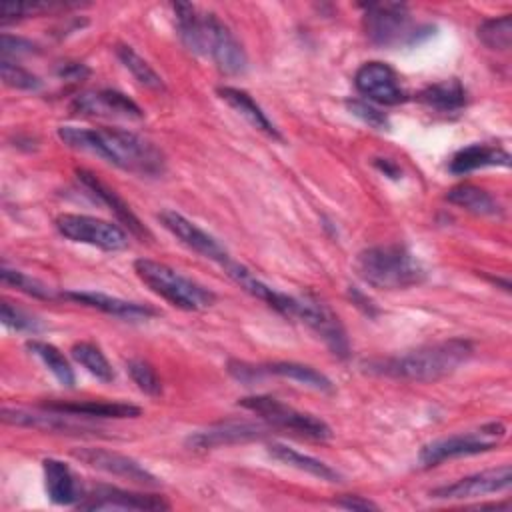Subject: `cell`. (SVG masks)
I'll list each match as a JSON object with an SVG mask.
<instances>
[{
	"instance_id": "4dcf8cb0",
	"label": "cell",
	"mask_w": 512,
	"mask_h": 512,
	"mask_svg": "<svg viewBox=\"0 0 512 512\" xmlns=\"http://www.w3.org/2000/svg\"><path fill=\"white\" fill-rule=\"evenodd\" d=\"M70 354L78 364H82L100 382H112L114 380V370H112L108 358L104 356V352L96 344L78 342L70 348Z\"/></svg>"
},
{
	"instance_id": "9c48e42d",
	"label": "cell",
	"mask_w": 512,
	"mask_h": 512,
	"mask_svg": "<svg viewBox=\"0 0 512 512\" xmlns=\"http://www.w3.org/2000/svg\"><path fill=\"white\" fill-rule=\"evenodd\" d=\"M54 224L64 238L78 244L96 246L108 252L124 250L128 246V234L122 226L96 216L66 212L56 216Z\"/></svg>"
},
{
	"instance_id": "83f0119b",
	"label": "cell",
	"mask_w": 512,
	"mask_h": 512,
	"mask_svg": "<svg viewBox=\"0 0 512 512\" xmlns=\"http://www.w3.org/2000/svg\"><path fill=\"white\" fill-rule=\"evenodd\" d=\"M260 368H262L264 374H276L280 378L294 380V382H298L302 386H308L312 390H318V392H332L334 390L328 376H324L322 372H318V370H314L312 366H306V364L272 362V364H264Z\"/></svg>"
},
{
	"instance_id": "d590c367",
	"label": "cell",
	"mask_w": 512,
	"mask_h": 512,
	"mask_svg": "<svg viewBox=\"0 0 512 512\" xmlns=\"http://www.w3.org/2000/svg\"><path fill=\"white\" fill-rule=\"evenodd\" d=\"M0 318H2L4 326L12 328V330H16V332H38V330H42V324H40L34 316L26 314L24 310L12 306V304L6 302V300L2 302Z\"/></svg>"
},
{
	"instance_id": "60d3db41",
	"label": "cell",
	"mask_w": 512,
	"mask_h": 512,
	"mask_svg": "<svg viewBox=\"0 0 512 512\" xmlns=\"http://www.w3.org/2000/svg\"><path fill=\"white\" fill-rule=\"evenodd\" d=\"M374 164L386 174V176H390V178H398L402 172H400V168L394 164V162H390L388 158H376L374 160Z\"/></svg>"
},
{
	"instance_id": "52a82bcc",
	"label": "cell",
	"mask_w": 512,
	"mask_h": 512,
	"mask_svg": "<svg viewBox=\"0 0 512 512\" xmlns=\"http://www.w3.org/2000/svg\"><path fill=\"white\" fill-rule=\"evenodd\" d=\"M238 404L242 408L258 414L262 420H266L274 428H282L292 434H298V436H304L310 440H320V442L332 438V430L322 418L308 414V412H300L272 396H266V394L246 396V398L238 400Z\"/></svg>"
},
{
	"instance_id": "5bb4252c",
	"label": "cell",
	"mask_w": 512,
	"mask_h": 512,
	"mask_svg": "<svg viewBox=\"0 0 512 512\" xmlns=\"http://www.w3.org/2000/svg\"><path fill=\"white\" fill-rule=\"evenodd\" d=\"M72 456L86 466H92L96 470H102L106 474L124 478L128 482H134L140 486L154 488L160 484V480L150 470H146L140 462H136L134 458H128L124 454L112 452V450L86 446V448H74Z\"/></svg>"
},
{
	"instance_id": "ffe728a7",
	"label": "cell",
	"mask_w": 512,
	"mask_h": 512,
	"mask_svg": "<svg viewBox=\"0 0 512 512\" xmlns=\"http://www.w3.org/2000/svg\"><path fill=\"white\" fill-rule=\"evenodd\" d=\"M60 296L68 298V300H74L78 304L96 308L104 314L124 318V320H142V318L146 320V318L156 314V310L150 308V306L130 302V300H122V298H116V296H108V294H102V292H64Z\"/></svg>"
},
{
	"instance_id": "f1b7e54d",
	"label": "cell",
	"mask_w": 512,
	"mask_h": 512,
	"mask_svg": "<svg viewBox=\"0 0 512 512\" xmlns=\"http://www.w3.org/2000/svg\"><path fill=\"white\" fill-rule=\"evenodd\" d=\"M26 348L38 356L42 360V364L54 374V378L66 386V388H72L74 382H76V376H74V370L70 366V362L66 360V356L54 346V344H48V342H42V340H28L26 342Z\"/></svg>"
},
{
	"instance_id": "d4e9b609",
	"label": "cell",
	"mask_w": 512,
	"mask_h": 512,
	"mask_svg": "<svg viewBox=\"0 0 512 512\" xmlns=\"http://www.w3.org/2000/svg\"><path fill=\"white\" fill-rule=\"evenodd\" d=\"M268 454L274 460H278L286 466L298 468V470H302V472H306L314 478H320V480H326V482H340V474L332 466H328L326 462H322L314 456L302 454V452H298V450H294L286 444H278V442L268 444Z\"/></svg>"
},
{
	"instance_id": "4fadbf2b",
	"label": "cell",
	"mask_w": 512,
	"mask_h": 512,
	"mask_svg": "<svg viewBox=\"0 0 512 512\" xmlns=\"http://www.w3.org/2000/svg\"><path fill=\"white\" fill-rule=\"evenodd\" d=\"M512 484V468L510 464L482 470L470 476H464L456 482L442 484L434 490H430V498L436 500H466V498H478L486 494H496Z\"/></svg>"
},
{
	"instance_id": "7a4b0ae2",
	"label": "cell",
	"mask_w": 512,
	"mask_h": 512,
	"mask_svg": "<svg viewBox=\"0 0 512 512\" xmlns=\"http://www.w3.org/2000/svg\"><path fill=\"white\" fill-rule=\"evenodd\" d=\"M172 8L180 40L190 52L208 58L224 74L246 72L248 58L242 44L216 14L200 12L188 2H178Z\"/></svg>"
},
{
	"instance_id": "e0dca14e",
	"label": "cell",
	"mask_w": 512,
	"mask_h": 512,
	"mask_svg": "<svg viewBox=\"0 0 512 512\" xmlns=\"http://www.w3.org/2000/svg\"><path fill=\"white\" fill-rule=\"evenodd\" d=\"M72 108L80 114L88 116H104V118H124V120H140L144 116L142 108L118 90H88L74 98Z\"/></svg>"
},
{
	"instance_id": "e575fe53",
	"label": "cell",
	"mask_w": 512,
	"mask_h": 512,
	"mask_svg": "<svg viewBox=\"0 0 512 512\" xmlns=\"http://www.w3.org/2000/svg\"><path fill=\"white\" fill-rule=\"evenodd\" d=\"M0 74L4 84L18 88V90H38L40 88V80L38 76H34L32 72H28L26 68L2 58L0 62Z\"/></svg>"
},
{
	"instance_id": "7c38bea8",
	"label": "cell",
	"mask_w": 512,
	"mask_h": 512,
	"mask_svg": "<svg viewBox=\"0 0 512 512\" xmlns=\"http://www.w3.org/2000/svg\"><path fill=\"white\" fill-rule=\"evenodd\" d=\"M354 86L362 96L384 106H396L408 100L398 74L386 62L372 60L362 64L354 74Z\"/></svg>"
},
{
	"instance_id": "836d02e7",
	"label": "cell",
	"mask_w": 512,
	"mask_h": 512,
	"mask_svg": "<svg viewBox=\"0 0 512 512\" xmlns=\"http://www.w3.org/2000/svg\"><path fill=\"white\" fill-rule=\"evenodd\" d=\"M126 370H128L130 378L134 380V384H136L144 394H148V396H158V394L162 392V382H160L156 370H154L148 362H144V360H140V358H132V360L126 362Z\"/></svg>"
},
{
	"instance_id": "484cf974",
	"label": "cell",
	"mask_w": 512,
	"mask_h": 512,
	"mask_svg": "<svg viewBox=\"0 0 512 512\" xmlns=\"http://www.w3.org/2000/svg\"><path fill=\"white\" fill-rule=\"evenodd\" d=\"M418 100L436 112H458L466 104V90L460 80L450 78L426 86L418 94Z\"/></svg>"
},
{
	"instance_id": "d6a6232c",
	"label": "cell",
	"mask_w": 512,
	"mask_h": 512,
	"mask_svg": "<svg viewBox=\"0 0 512 512\" xmlns=\"http://www.w3.org/2000/svg\"><path fill=\"white\" fill-rule=\"evenodd\" d=\"M0 276H2V282L8 284V286H14L16 290L28 294V296H34V298H40V300H50L54 298V292L48 284H44L42 280L38 278H32L20 270H10L6 266H2L0 270Z\"/></svg>"
},
{
	"instance_id": "74e56055",
	"label": "cell",
	"mask_w": 512,
	"mask_h": 512,
	"mask_svg": "<svg viewBox=\"0 0 512 512\" xmlns=\"http://www.w3.org/2000/svg\"><path fill=\"white\" fill-rule=\"evenodd\" d=\"M0 42H2V58L32 54L38 48L34 42H30L26 38H20V36H10V34H2Z\"/></svg>"
},
{
	"instance_id": "9a60e30c",
	"label": "cell",
	"mask_w": 512,
	"mask_h": 512,
	"mask_svg": "<svg viewBox=\"0 0 512 512\" xmlns=\"http://www.w3.org/2000/svg\"><path fill=\"white\" fill-rule=\"evenodd\" d=\"M158 220L162 222V226L174 236L178 238L186 248L194 250L196 254L218 262L220 266L230 258V254L226 252V248L206 230H202L200 226H196L194 222H190L186 216H182L176 210H162L158 214Z\"/></svg>"
},
{
	"instance_id": "30bf717a",
	"label": "cell",
	"mask_w": 512,
	"mask_h": 512,
	"mask_svg": "<svg viewBox=\"0 0 512 512\" xmlns=\"http://www.w3.org/2000/svg\"><path fill=\"white\" fill-rule=\"evenodd\" d=\"M68 412L50 410L40 406V410H26V408H2V420L6 424L44 430V432H60V434H100V428L82 420Z\"/></svg>"
},
{
	"instance_id": "d6986e66",
	"label": "cell",
	"mask_w": 512,
	"mask_h": 512,
	"mask_svg": "<svg viewBox=\"0 0 512 512\" xmlns=\"http://www.w3.org/2000/svg\"><path fill=\"white\" fill-rule=\"evenodd\" d=\"M76 176H78V180L82 182V186H84L94 198H98V202H102V204L118 218V222H120L122 226L128 228L130 234H134V236H138V238H142V240L150 236L148 230L144 228V224L138 220V216L130 210V206L116 194V190H112L110 186H106L102 180H98L92 172H88V170H84V168L76 170Z\"/></svg>"
},
{
	"instance_id": "f546056e",
	"label": "cell",
	"mask_w": 512,
	"mask_h": 512,
	"mask_svg": "<svg viewBox=\"0 0 512 512\" xmlns=\"http://www.w3.org/2000/svg\"><path fill=\"white\" fill-rule=\"evenodd\" d=\"M116 56L124 64V68L146 88L150 90H164V80L162 76L132 48L126 44H120L116 48Z\"/></svg>"
},
{
	"instance_id": "7402d4cb",
	"label": "cell",
	"mask_w": 512,
	"mask_h": 512,
	"mask_svg": "<svg viewBox=\"0 0 512 512\" xmlns=\"http://www.w3.org/2000/svg\"><path fill=\"white\" fill-rule=\"evenodd\" d=\"M42 470H44L46 494L54 504H62V506L78 504L80 492L68 464L56 458H46L42 460Z\"/></svg>"
},
{
	"instance_id": "277c9868",
	"label": "cell",
	"mask_w": 512,
	"mask_h": 512,
	"mask_svg": "<svg viewBox=\"0 0 512 512\" xmlns=\"http://www.w3.org/2000/svg\"><path fill=\"white\" fill-rule=\"evenodd\" d=\"M358 276L380 290H402L420 284L426 278L422 262L400 244H382L366 248L356 258Z\"/></svg>"
},
{
	"instance_id": "ab89813d",
	"label": "cell",
	"mask_w": 512,
	"mask_h": 512,
	"mask_svg": "<svg viewBox=\"0 0 512 512\" xmlns=\"http://www.w3.org/2000/svg\"><path fill=\"white\" fill-rule=\"evenodd\" d=\"M58 74L62 78H70V80H82L88 74V68L84 64H62Z\"/></svg>"
},
{
	"instance_id": "2e32d148",
	"label": "cell",
	"mask_w": 512,
	"mask_h": 512,
	"mask_svg": "<svg viewBox=\"0 0 512 512\" xmlns=\"http://www.w3.org/2000/svg\"><path fill=\"white\" fill-rule=\"evenodd\" d=\"M80 510H168L170 504L156 494L130 492L116 486H96L84 500H78Z\"/></svg>"
},
{
	"instance_id": "44dd1931",
	"label": "cell",
	"mask_w": 512,
	"mask_h": 512,
	"mask_svg": "<svg viewBox=\"0 0 512 512\" xmlns=\"http://www.w3.org/2000/svg\"><path fill=\"white\" fill-rule=\"evenodd\" d=\"M488 166H510V154L500 148V146H490V144H470L462 150H458L448 168L452 174H468L478 168H488Z\"/></svg>"
},
{
	"instance_id": "cb8c5ba5",
	"label": "cell",
	"mask_w": 512,
	"mask_h": 512,
	"mask_svg": "<svg viewBox=\"0 0 512 512\" xmlns=\"http://www.w3.org/2000/svg\"><path fill=\"white\" fill-rule=\"evenodd\" d=\"M50 410L68 412L84 418H136L142 410L128 402H98V400H80V402H50L42 404Z\"/></svg>"
},
{
	"instance_id": "3957f363",
	"label": "cell",
	"mask_w": 512,
	"mask_h": 512,
	"mask_svg": "<svg viewBox=\"0 0 512 512\" xmlns=\"http://www.w3.org/2000/svg\"><path fill=\"white\" fill-rule=\"evenodd\" d=\"M472 352L474 348L468 340L450 338L420 346L400 356L372 362L370 370L412 382H434L456 372L468 362Z\"/></svg>"
},
{
	"instance_id": "1f68e13d",
	"label": "cell",
	"mask_w": 512,
	"mask_h": 512,
	"mask_svg": "<svg viewBox=\"0 0 512 512\" xmlns=\"http://www.w3.org/2000/svg\"><path fill=\"white\" fill-rule=\"evenodd\" d=\"M478 38L484 46L492 50H508L512 44V18L510 14H502L496 18H488L478 26Z\"/></svg>"
},
{
	"instance_id": "ba28073f",
	"label": "cell",
	"mask_w": 512,
	"mask_h": 512,
	"mask_svg": "<svg viewBox=\"0 0 512 512\" xmlns=\"http://www.w3.org/2000/svg\"><path fill=\"white\" fill-rule=\"evenodd\" d=\"M504 434H506V428L500 422H490L472 432L452 434L448 438L434 440L420 450L418 458L422 466L430 468V466H438L444 460L482 454L496 448L498 442L504 438Z\"/></svg>"
},
{
	"instance_id": "ac0fdd59",
	"label": "cell",
	"mask_w": 512,
	"mask_h": 512,
	"mask_svg": "<svg viewBox=\"0 0 512 512\" xmlns=\"http://www.w3.org/2000/svg\"><path fill=\"white\" fill-rule=\"evenodd\" d=\"M268 434V428L256 422H222L216 426H210L206 430L194 432L188 436V446L196 450H208V448H220V446H230L238 442H250V440H260Z\"/></svg>"
},
{
	"instance_id": "6da1fadb",
	"label": "cell",
	"mask_w": 512,
	"mask_h": 512,
	"mask_svg": "<svg viewBox=\"0 0 512 512\" xmlns=\"http://www.w3.org/2000/svg\"><path fill=\"white\" fill-rule=\"evenodd\" d=\"M58 138L74 150L96 154L108 164L138 176H160L166 168L164 154L150 140L128 130L60 126Z\"/></svg>"
},
{
	"instance_id": "8fae6325",
	"label": "cell",
	"mask_w": 512,
	"mask_h": 512,
	"mask_svg": "<svg viewBox=\"0 0 512 512\" xmlns=\"http://www.w3.org/2000/svg\"><path fill=\"white\" fill-rule=\"evenodd\" d=\"M296 320L304 322L308 328H312L324 342L326 346L340 358L348 356V338L344 332V326L340 318L320 300L314 298H302L298 296L296 300V310L294 316Z\"/></svg>"
},
{
	"instance_id": "5b68a950",
	"label": "cell",
	"mask_w": 512,
	"mask_h": 512,
	"mask_svg": "<svg viewBox=\"0 0 512 512\" xmlns=\"http://www.w3.org/2000/svg\"><path fill=\"white\" fill-rule=\"evenodd\" d=\"M134 272L144 286H148L154 294H158L168 304L180 310L198 312V310L210 308L216 300V294L212 290L180 274L168 264H162L150 258H138L134 262Z\"/></svg>"
},
{
	"instance_id": "8d00e7d4",
	"label": "cell",
	"mask_w": 512,
	"mask_h": 512,
	"mask_svg": "<svg viewBox=\"0 0 512 512\" xmlns=\"http://www.w3.org/2000/svg\"><path fill=\"white\" fill-rule=\"evenodd\" d=\"M346 106H348V110H350L356 118H360L364 124H368V126H372V128H376V130H388V126H390L388 116H386L384 112H380L378 108H374L372 104H368V102H364V100H348Z\"/></svg>"
},
{
	"instance_id": "4316f807",
	"label": "cell",
	"mask_w": 512,
	"mask_h": 512,
	"mask_svg": "<svg viewBox=\"0 0 512 512\" xmlns=\"http://www.w3.org/2000/svg\"><path fill=\"white\" fill-rule=\"evenodd\" d=\"M446 200L478 216H494L500 212V204L494 200V196L474 184H458L450 188Z\"/></svg>"
},
{
	"instance_id": "603a6c76",
	"label": "cell",
	"mask_w": 512,
	"mask_h": 512,
	"mask_svg": "<svg viewBox=\"0 0 512 512\" xmlns=\"http://www.w3.org/2000/svg\"><path fill=\"white\" fill-rule=\"evenodd\" d=\"M218 96L230 108H234L242 118H246L256 130L264 132L266 136H270L274 140H282V134L278 132L274 122L266 116V112L254 102V98L246 90L232 88V86H222V88H218Z\"/></svg>"
},
{
	"instance_id": "8992f818",
	"label": "cell",
	"mask_w": 512,
	"mask_h": 512,
	"mask_svg": "<svg viewBox=\"0 0 512 512\" xmlns=\"http://www.w3.org/2000/svg\"><path fill=\"white\" fill-rule=\"evenodd\" d=\"M364 32L376 46H398L418 42L420 32H432V28L414 26L406 4L376 2L364 6Z\"/></svg>"
},
{
	"instance_id": "f35d334b",
	"label": "cell",
	"mask_w": 512,
	"mask_h": 512,
	"mask_svg": "<svg viewBox=\"0 0 512 512\" xmlns=\"http://www.w3.org/2000/svg\"><path fill=\"white\" fill-rule=\"evenodd\" d=\"M340 508H348V510H378V506L362 496H344L340 500L334 502Z\"/></svg>"
}]
</instances>
